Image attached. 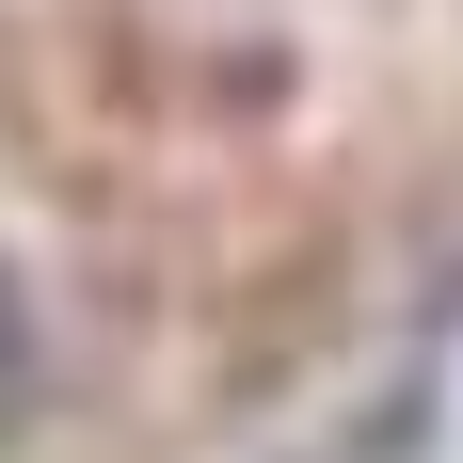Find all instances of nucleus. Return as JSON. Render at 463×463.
Instances as JSON below:
<instances>
[{
    "instance_id": "f257e3e1",
    "label": "nucleus",
    "mask_w": 463,
    "mask_h": 463,
    "mask_svg": "<svg viewBox=\"0 0 463 463\" xmlns=\"http://www.w3.org/2000/svg\"><path fill=\"white\" fill-rule=\"evenodd\" d=\"M33 416V304H16V272H0V431Z\"/></svg>"
}]
</instances>
